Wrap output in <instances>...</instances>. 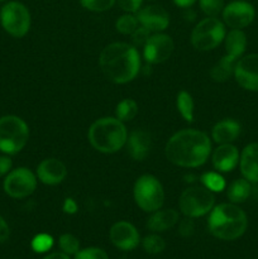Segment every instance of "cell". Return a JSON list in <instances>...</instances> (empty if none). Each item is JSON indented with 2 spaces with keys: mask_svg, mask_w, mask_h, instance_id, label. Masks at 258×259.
Instances as JSON below:
<instances>
[{
  "mask_svg": "<svg viewBox=\"0 0 258 259\" xmlns=\"http://www.w3.org/2000/svg\"><path fill=\"white\" fill-rule=\"evenodd\" d=\"M164 152L171 163L185 168H196L209 158L211 142L204 132L184 129L168 139Z\"/></svg>",
  "mask_w": 258,
  "mask_h": 259,
  "instance_id": "obj_1",
  "label": "cell"
},
{
  "mask_svg": "<svg viewBox=\"0 0 258 259\" xmlns=\"http://www.w3.org/2000/svg\"><path fill=\"white\" fill-rule=\"evenodd\" d=\"M99 65L106 78L114 83L133 81L141 70V57L134 46L123 42L110 43L100 53Z\"/></svg>",
  "mask_w": 258,
  "mask_h": 259,
  "instance_id": "obj_2",
  "label": "cell"
},
{
  "mask_svg": "<svg viewBox=\"0 0 258 259\" xmlns=\"http://www.w3.org/2000/svg\"><path fill=\"white\" fill-rule=\"evenodd\" d=\"M248 227L245 212L235 204H220L212 207L207 219L209 232L220 240H235L242 237Z\"/></svg>",
  "mask_w": 258,
  "mask_h": 259,
  "instance_id": "obj_3",
  "label": "cell"
},
{
  "mask_svg": "<svg viewBox=\"0 0 258 259\" xmlns=\"http://www.w3.org/2000/svg\"><path fill=\"white\" fill-rule=\"evenodd\" d=\"M89 142L98 152L111 154L123 148L128 139V132L123 121L106 116L91 124L88 133Z\"/></svg>",
  "mask_w": 258,
  "mask_h": 259,
  "instance_id": "obj_4",
  "label": "cell"
},
{
  "mask_svg": "<svg viewBox=\"0 0 258 259\" xmlns=\"http://www.w3.org/2000/svg\"><path fill=\"white\" fill-rule=\"evenodd\" d=\"M29 138L27 123L17 115L0 118V151L5 154H17L22 151Z\"/></svg>",
  "mask_w": 258,
  "mask_h": 259,
  "instance_id": "obj_5",
  "label": "cell"
},
{
  "mask_svg": "<svg viewBox=\"0 0 258 259\" xmlns=\"http://www.w3.org/2000/svg\"><path fill=\"white\" fill-rule=\"evenodd\" d=\"M134 201L139 209L146 212L159 210L164 201V191L162 184L152 175H143L134 184Z\"/></svg>",
  "mask_w": 258,
  "mask_h": 259,
  "instance_id": "obj_6",
  "label": "cell"
},
{
  "mask_svg": "<svg viewBox=\"0 0 258 259\" xmlns=\"http://www.w3.org/2000/svg\"><path fill=\"white\" fill-rule=\"evenodd\" d=\"M214 192L204 186H192L184 190L179 200V206L186 218L204 217L214 207Z\"/></svg>",
  "mask_w": 258,
  "mask_h": 259,
  "instance_id": "obj_7",
  "label": "cell"
},
{
  "mask_svg": "<svg viewBox=\"0 0 258 259\" xmlns=\"http://www.w3.org/2000/svg\"><path fill=\"white\" fill-rule=\"evenodd\" d=\"M225 27L218 18L207 17L195 25L191 33V45L197 51H211L225 38Z\"/></svg>",
  "mask_w": 258,
  "mask_h": 259,
  "instance_id": "obj_8",
  "label": "cell"
},
{
  "mask_svg": "<svg viewBox=\"0 0 258 259\" xmlns=\"http://www.w3.org/2000/svg\"><path fill=\"white\" fill-rule=\"evenodd\" d=\"M0 23L5 32L13 37H24L30 28L29 10L19 2L7 3L0 9Z\"/></svg>",
  "mask_w": 258,
  "mask_h": 259,
  "instance_id": "obj_9",
  "label": "cell"
},
{
  "mask_svg": "<svg viewBox=\"0 0 258 259\" xmlns=\"http://www.w3.org/2000/svg\"><path fill=\"white\" fill-rule=\"evenodd\" d=\"M37 187V177L25 167H19L7 175L4 180V191L13 199H24L30 196Z\"/></svg>",
  "mask_w": 258,
  "mask_h": 259,
  "instance_id": "obj_10",
  "label": "cell"
},
{
  "mask_svg": "<svg viewBox=\"0 0 258 259\" xmlns=\"http://www.w3.org/2000/svg\"><path fill=\"white\" fill-rule=\"evenodd\" d=\"M175 43L169 35L163 33H154L148 38L143 47L144 60L152 65L162 63L171 57Z\"/></svg>",
  "mask_w": 258,
  "mask_h": 259,
  "instance_id": "obj_11",
  "label": "cell"
},
{
  "mask_svg": "<svg viewBox=\"0 0 258 259\" xmlns=\"http://www.w3.org/2000/svg\"><path fill=\"white\" fill-rule=\"evenodd\" d=\"M234 77L238 85L248 91H258V55L242 56L234 67Z\"/></svg>",
  "mask_w": 258,
  "mask_h": 259,
  "instance_id": "obj_12",
  "label": "cell"
},
{
  "mask_svg": "<svg viewBox=\"0 0 258 259\" xmlns=\"http://www.w3.org/2000/svg\"><path fill=\"white\" fill-rule=\"evenodd\" d=\"M254 17V8L249 3L242 0H235L223 9V19L232 29H242L248 27Z\"/></svg>",
  "mask_w": 258,
  "mask_h": 259,
  "instance_id": "obj_13",
  "label": "cell"
},
{
  "mask_svg": "<svg viewBox=\"0 0 258 259\" xmlns=\"http://www.w3.org/2000/svg\"><path fill=\"white\" fill-rule=\"evenodd\" d=\"M111 243L118 249L129 252L138 247L139 244V233L133 224L128 222H118L110 228L109 232Z\"/></svg>",
  "mask_w": 258,
  "mask_h": 259,
  "instance_id": "obj_14",
  "label": "cell"
},
{
  "mask_svg": "<svg viewBox=\"0 0 258 259\" xmlns=\"http://www.w3.org/2000/svg\"><path fill=\"white\" fill-rule=\"evenodd\" d=\"M137 19L142 27L156 33L164 30L169 24L168 13L158 5H148V7L138 10Z\"/></svg>",
  "mask_w": 258,
  "mask_h": 259,
  "instance_id": "obj_15",
  "label": "cell"
},
{
  "mask_svg": "<svg viewBox=\"0 0 258 259\" xmlns=\"http://www.w3.org/2000/svg\"><path fill=\"white\" fill-rule=\"evenodd\" d=\"M67 176V168L57 158H46L38 164L37 177L42 184L56 186L61 184Z\"/></svg>",
  "mask_w": 258,
  "mask_h": 259,
  "instance_id": "obj_16",
  "label": "cell"
},
{
  "mask_svg": "<svg viewBox=\"0 0 258 259\" xmlns=\"http://www.w3.org/2000/svg\"><path fill=\"white\" fill-rule=\"evenodd\" d=\"M239 151L232 143L219 144L212 152L211 162L218 172H230L239 163Z\"/></svg>",
  "mask_w": 258,
  "mask_h": 259,
  "instance_id": "obj_17",
  "label": "cell"
},
{
  "mask_svg": "<svg viewBox=\"0 0 258 259\" xmlns=\"http://www.w3.org/2000/svg\"><path fill=\"white\" fill-rule=\"evenodd\" d=\"M125 144L129 156L134 161H144L151 152L152 139L149 133L138 129V131H134L129 134Z\"/></svg>",
  "mask_w": 258,
  "mask_h": 259,
  "instance_id": "obj_18",
  "label": "cell"
},
{
  "mask_svg": "<svg viewBox=\"0 0 258 259\" xmlns=\"http://www.w3.org/2000/svg\"><path fill=\"white\" fill-rule=\"evenodd\" d=\"M240 172L250 184H258V143L244 147L239 158Z\"/></svg>",
  "mask_w": 258,
  "mask_h": 259,
  "instance_id": "obj_19",
  "label": "cell"
},
{
  "mask_svg": "<svg viewBox=\"0 0 258 259\" xmlns=\"http://www.w3.org/2000/svg\"><path fill=\"white\" fill-rule=\"evenodd\" d=\"M179 223V212L175 209L157 210L147 220V228L153 233L166 232Z\"/></svg>",
  "mask_w": 258,
  "mask_h": 259,
  "instance_id": "obj_20",
  "label": "cell"
},
{
  "mask_svg": "<svg viewBox=\"0 0 258 259\" xmlns=\"http://www.w3.org/2000/svg\"><path fill=\"white\" fill-rule=\"evenodd\" d=\"M240 124L234 119H223L218 121L211 131V137L215 143L227 144L233 143L239 137Z\"/></svg>",
  "mask_w": 258,
  "mask_h": 259,
  "instance_id": "obj_21",
  "label": "cell"
},
{
  "mask_svg": "<svg viewBox=\"0 0 258 259\" xmlns=\"http://www.w3.org/2000/svg\"><path fill=\"white\" fill-rule=\"evenodd\" d=\"M225 51L227 55L234 60H239L247 47V37L242 29H232L225 35Z\"/></svg>",
  "mask_w": 258,
  "mask_h": 259,
  "instance_id": "obj_22",
  "label": "cell"
},
{
  "mask_svg": "<svg viewBox=\"0 0 258 259\" xmlns=\"http://www.w3.org/2000/svg\"><path fill=\"white\" fill-rule=\"evenodd\" d=\"M235 63H237V60L225 55L212 66V68L210 70V76L217 82H224L234 73Z\"/></svg>",
  "mask_w": 258,
  "mask_h": 259,
  "instance_id": "obj_23",
  "label": "cell"
},
{
  "mask_svg": "<svg viewBox=\"0 0 258 259\" xmlns=\"http://www.w3.org/2000/svg\"><path fill=\"white\" fill-rule=\"evenodd\" d=\"M250 182L245 179H238L233 181L227 189V196L232 204L244 202L250 195Z\"/></svg>",
  "mask_w": 258,
  "mask_h": 259,
  "instance_id": "obj_24",
  "label": "cell"
},
{
  "mask_svg": "<svg viewBox=\"0 0 258 259\" xmlns=\"http://www.w3.org/2000/svg\"><path fill=\"white\" fill-rule=\"evenodd\" d=\"M176 105L177 110L181 114L182 118L186 121H190L191 123L194 120V100H192V96L190 95L187 91L182 90L180 91L179 95H177L176 99Z\"/></svg>",
  "mask_w": 258,
  "mask_h": 259,
  "instance_id": "obj_25",
  "label": "cell"
},
{
  "mask_svg": "<svg viewBox=\"0 0 258 259\" xmlns=\"http://www.w3.org/2000/svg\"><path fill=\"white\" fill-rule=\"evenodd\" d=\"M137 114H138V105L133 99H124L116 105L115 118L123 123L133 120Z\"/></svg>",
  "mask_w": 258,
  "mask_h": 259,
  "instance_id": "obj_26",
  "label": "cell"
},
{
  "mask_svg": "<svg viewBox=\"0 0 258 259\" xmlns=\"http://www.w3.org/2000/svg\"><path fill=\"white\" fill-rule=\"evenodd\" d=\"M201 184L211 192H222L227 186L224 177L218 172H205L201 176Z\"/></svg>",
  "mask_w": 258,
  "mask_h": 259,
  "instance_id": "obj_27",
  "label": "cell"
},
{
  "mask_svg": "<svg viewBox=\"0 0 258 259\" xmlns=\"http://www.w3.org/2000/svg\"><path fill=\"white\" fill-rule=\"evenodd\" d=\"M142 245H143V249L148 254H158V253L163 252L164 247H166V243H164L163 238L159 237V235L151 234L144 238L143 242H142Z\"/></svg>",
  "mask_w": 258,
  "mask_h": 259,
  "instance_id": "obj_28",
  "label": "cell"
},
{
  "mask_svg": "<svg viewBox=\"0 0 258 259\" xmlns=\"http://www.w3.org/2000/svg\"><path fill=\"white\" fill-rule=\"evenodd\" d=\"M138 19H137V17H134V15L132 14H124L121 15L120 18H119L118 20H116L115 23V27H116V30H118L119 33H121V34H133L134 30L138 28Z\"/></svg>",
  "mask_w": 258,
  "mask_h": 259,
  "instance_id": "obj_29",
  "label": "cell"
},
{
  "mask_svg": "<svg viewBox=\"0 0 258 259\" xmlns=\"http://www.w3.org/2000/svg\"><path fill=\"white\" fill-rule=\"evenodd\" d=\"M58 244H60L61 250L68 255H75L76 253L80 250V242L77 238L72 234H62L58 239Z\"/></svg>",
  "mask_w": 258,
  "mask_h": 259,
  "instance_id": "obj_30",
  "label": "cell"
},
{
  "mask_svg": "<svg viewBox=\"0 0 258 259\" xmlns=\"http://www.w3.org/2000/svg\"><path fill=\"white\" fill-rule=\"evenodd\" d=\"M30 245H32V249L35 253H46L52 248L53 238L50 234L40 233V234H37L33 238Z\"/></svg>",
  "mask_w": 258,
  "mask_h": 259,
  "instance_id": "obj_31",
  "label": "cell"
},
{
  "mask_svg": "<svg viewBox=\"0 0 258 259\" xmlns=\"http://www.w3.org/2000/svg\"><path fill=\"white\" fill-rule=\"evenodd\" d=\"M200 8L207 17H217L224 9V0H200Z\"/></svg>",
  "mask_w": 258,
  "mask_h": 259,
  "instance_id": "obj_32",
  "label": "cell"
},
{
  "mask_svg": "<svg viewBox=\"0 0 258 259\" xmlns=\"http://www.w3.org/2000/svg\"><path fill=\"white\" fill-rule=\"evenodd\" d=\"M81 5L91 12H106L113 8L115 0H80Z\"/></svg>",
  "mask_w": 258,
  "mask_h": 259,
  "instance_id": "obj_33",
  "label": "cell"
},
{
  "mask_svg": "<svg viewBox=\"0 0 258 259\" xmlns=\"http://www.w3.org/2000/svg\"><path fill=\"white\" fill-rule=\"evenodd\" d=\"M75 259H109V257L105 250L101 249V248L91 247L78 250L75 254Z\"/></svg>",
  "mask_w": 258,
  "mask_h": 259,
  "instance_id": "obj_34",
  "label": "cell"
},
{
  "mask_svg": "<svg viewBox=\"0 0 258 259\" xmlns=\"http://www.w3.org/2000/svg\"><path fill=\"white\" fill-rule=\"evenodd\" d=\"M151 30H148L147 28L144 27H138L136 30H134V33L132 34V39H133V43L137 46V47H144V45L147 43V40H148V38L151 37ZM134 46V47H136Z\"/></svg>",
  "mask_w": 258,
  "mask_h": 259,
  "instance_id": "obj_35",
  "label": "cell"
},
{
  "mask_svg": "<svg viewBox=\"0 0 258 259\" xmlns=\"http://www.w3.org/2000/svg\"><path fill=\"white\" fill-rule=\"evenodd\" d=\"M119 7L126 13H136L141 8L143 0H116Z\"/></svg>",
  "mask_w": 258,
  "mask_h": 259,
  "instance_id": "obj_36",
  "label": "cell"
},
{
  "mask_svg": "<svg viewBox=\"0 0 258 259\" xmlns=\"http://www.w3.org/2000/svg\"><path fill=\"white\" fill-rule=\"evenodd\" d=\"M194 230H195V225L191 218H186V219L180 222L179 233L182 235V237H191V235L194 234Z\"/></svg>",
  "mask_w": 258,
  "mask_h": 259,
  "instance_id": "obj_37",
  "label": "cell"
},
{
  "mask_svg": "<svg viewBox=\"0 0 258 259\" xmlns=\"http://www.w3.org/2000/svg\"><path fill=\"white\" fill-rule=\"evenodd\" d=\"M12 166H13V162L9 157L0 156V177L9 174V172L12 171Z\"/></svg>",
  "mask_w": 258,
  "mask_h": 259,
  "instance_id": "obj_38",
  "label": "cell"
},
{
  "mask_svg": "<svg viewBox=\"0 0 258 259\" xmlns=\"http://www.w3.org/2000/svg\"><path fill=\"white\" fill-rule=\"evenodd\" d=\"M62 210L65 214H68V215H73L77 212V204H76V201L73 199H71V197H67V199L65 200V202H63V206H62Z\"/></svg>",
  "mask_w": 258,
  "mask_h": 259,
  "instance_id": "obj_39",
  "label": "cell"
},
{
  "mask_svg": "<svg viewBox=\"0 0 258 259\" xmlns=\"http://www.w3.org/2000/svg\"><path fill=\"white\" fill-rule=\"evenodd\" d=\"M10 235V230L9 227H8L7 222L0 217V243H4L7 242L8 238Z\"/></svg>",
  "mask_w": 258,
  "mask_h": 259,
  "instance_id": "obj_40",
  "label": "cell"
},
{
  "mask_svg": "<svg viewBox=\"0 0 258 259\" xmlns=\"http://www.w3.org/2000/svg\"><path fill=\"white\" fill-rule=\"evenodd\" d=\"M43 259H70V255L66 254L63 252H55V253H51V254L46 255Z\"/></svg>",
  "mask_w": 258,
  "mask_h": 259,
  "instance_id": "obj_41",
  "label": "cell"
},
{
  "mask_svg": "<svg viewBox=\"0 0 258 259\" xmlns=\"http://www.w3.org/2000/svg\"><path fill=\"white\" fill-rule=\"evenodd\" d=\"M172 2H174L175 4L180 8H189V7H191V5L194 4L196 0H172Z\"/></svg>",
  "mask_w": 258,
  "mask_h": 259,
  "instance_id": "obj_42",
  "label": "cell"
},
{
  "mask_svg": "<svg viewBox=\"0 0 258 259\" xmlns=\"http://www.w3.org/2000/svg\"><path fill=\"white\" fill-rule=\"evenodd\" d=\"M0 2H5V0H0Z\"/></svg>",
  "mask_w": 258,
  "mask_h": 259,
  "instance_id": "obj_43",
  "label": "cell"
}]
</instances>
